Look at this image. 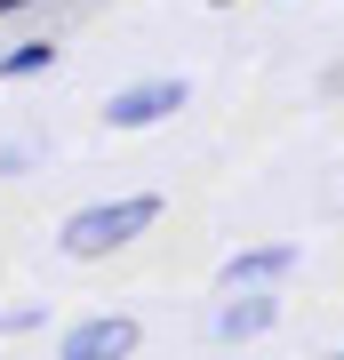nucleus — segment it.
<instances>
[{
  "label": "nucleus",
  "instance_id": "8",
  "mask_svg": "<svg viewBox=\"0 0 344 360\" xmlns=\"http://www.w3.org/2000/svg\"><path fill=\"white\" fill-rule=\"evenodd\" d=\"M217 8H224V0H217Z\"/></svg>",
  "mask_w": 344,
  "mask_h": 360
},
{
  "label": "nucleus",
  "instance_id": "7",
  "mask_svg": "<svg viewBox=\"0 0 344 360\" xmlns=\"http://www.w3.org/2000/svg\"><path fill=\"white\" fill-rule=\"evenodd\" d=\"M329 360H344V352H329Z\"/></svg>",
  "mask_w": 344,
  "mask_h": 360
},
{
  "label": "nucleus",
  "instance_id": "1",
  "mask_svg": "<svg viewBox=\"0 0 344 360\" xmlns=\"http://www.w3.org/2000/svg\"><path fill=\"white\" fill-rule=\"evenodd\" d=\"M160 224V193H128V200H96V208H80V217H64L56 232V248L64 257H113V248H128L136 232H153Z\"/></svg>",
  "mask_w": 344,
  "mask_h": 360
},
{
  "label": "nucleus",
  "instance_id": "3",
  "mask_svg": "<svg viewBox=\"0 0 344 360\" xmlns=\"http://www.w3.org/2000/svg\"><path fill=\"white\" fill-rule=\"evenodd\" d=\"M128 352H136V321L128 312H96V321H80L64 336L56 360H128Z\"/></svg>",
  "mask_w": 344,
  "mask_h": 360
},
{
  "label": "nucleus",
  "instance_id": "5",
  "mask_svg": "<svg viewBox=\"0 0 344 360\" xmlns=\"http://www.w3.org/2000/svg\"><path fill=\"white\" fill-rule=\"evenodd\" d=\"M272 321H281V304H272V296H256V288H241V296L217 312V336H224V345H248V336H265Z\"/></svg>",
  "mask_w": 344,
  "mask_h": 360
},
{
  "label": "nucleus",
  "instance_id": "6",
  "mask_svg": "<svg viewBox=\"0 0 344 360\" xmlns=\"http://www.w3.org/2000/svg\"><path fill=\"white\" fill-rule=\"evenodd\" d=\"M49 65H56L49 40H16V49L0 56V80H32V72H49Z\"/></svg>",
  "mask_w": 344,
  "mask_h": 360
},
{
  "label": "nucleus",
  "instance_id": "4",
  "mask_svg": "<svg viewBox=\"0 0 344 360\" xmlns=\"http://www.w3.org/2000/svg\"><path fill=\"white\" fill-rule=\"evenodd\" d=\"M281 272H296V240H265V248H241L224 272H217V288L224 296H241V288H265V281H281Z\"/></svg>",
  "mask_w": 344,
  "mask_h": 360
},
{
  "label": "nucleus",
  "instance_id": "2",
  "mask_svg": "<svg viewBox=\"0 0 344 360\" xmlns=\"http://www.w3.org/2000/svg\"><path fill=\"white\" fill-rule=\"evenodd\" d=\"M168 112H184V80H136V89L104 96V120H113V129H153Z\"/></svg>",
  "mask_w": 344,
  "mask_h": 360
}]
</instances>
